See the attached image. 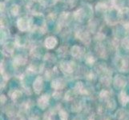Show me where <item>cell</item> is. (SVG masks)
I'll return each mask as SVG.
<instances>
[{"mask_svg": "<svg viewBox=\"0 0 129 120\" xmlns=\"http://www.w3.org/2000/svg\"><path fill=\"white\" fill-rule=\"evenodd\" d=\"M115 65L121 72H127L129 70V59L127 58H119L116 59Z\"/></svg>", "mask_w": 129, "mask_h": 120, "instance_id": "1", "label": "cell"}, {"mask_svg": "<svg viewBox=\"0 0 129 120\" xmlns=\"http://www.w3.org/2000/svg\"><path fill=\"white\" fill-rule=\"evenodd\" d=\"M49 101H50V97L48 95H43L39 98L37 101L38 106L41 110H45L47 106L49 105Z\"/></svg>", "mask_w": 129, "mask_h": 120, "instance_id": "3", "label": "cell"}, {"mask_svg": "<svg viewBox=\"0 0 129 120\" xmlns=\"http://www.w3.org/2000/svg\"><path fill=\"white\" fill-rule=\"evenodd\" d=\"M124 28H125V30H127V32H129V23H126L125 25H124Z\"/></svg>", "mask_w": 129, "mask_h": 120, "instance_id": "38", "label": "cell"}, {"mask_svg": "<svg viewBox=\"0 0 129 120\" xmlns=\"http://www.w3.org/2000/svg\"><path fill=\"white\" fill-rule=\"evenodd\" d=\"M60 69L65 74H71L75 69V63L74 62H62L60 63Z\"/></svg>", "mask_w": 129, "mask_h": 120, "instance_id": "2", "label": "cell"}, {"mask_svg": "<svg viewBox=\"0 0 129 120\" xmlns=\"http://www.w3.org/2000/svg\"><path fill=\"white\" fill-rule=\"evenodd\" d=\"M43 88V81L42 77L39 76L35 79V81L33 83V89L34 91L36 93V94H39Z\"/></svg>", "mask_w": 129, "mask_h": 120, "instance_id": "5", "label": "cell"}, {"mask_svg": "<svg viewBox=\"0 0 129 120\" xmlns=\"http://www.w3.org/2000/svg\"><path fill=\"white\" fill-rule=\"evenodd\" d=\"M115 115H116V118L119 120H125L126 118H127L129 117L128 116V113L123 109L118 110L117 112L115 113Z\"/></svg>", "mask_w": 129, "mask_h": 120, "instance_id": "15", "label": "cell"}, {"mask_svg": "<svg viewBox=\"0 0 129 120\" xmlns=\"http://www.w3.org/2000/svg\"><path fill=\"white\" fill-rule=\"evenodd\" d=\"M26 70H27V72L30 74H35L37 71V68L35 65H30Z\"/></svg>", "mask_w": 129, "mask_h": 120, "instance_id": "30", "label": "cell"}, {"mask_svg": "<svg viewBox=\"0 0 129 120\" xmlns=\"http://www.w3.org/2000/svg\"><path fill=\"white\" fill-rule=\"evenodd\" d=\"M26 63V59H25L24 57L20 56V55L15 58L14 62H13L14 66H19L25 65Z\"/></svg>", "mask_w": 129, "mask_h": 120, "instance_id": "16", "label": "cell"}, {"mask_svg": "<svg viewBox=\"0 0 129 120\" xmlns=\"http://www.w3.org/2000/svg\"><path fill=\"white\" fill-rule=\"evenodd\" d=\"M61 95H62V92L59 91H56L54 94H53V97H54L55 99H59L61 98Z\"/></svg>", "mask_w": 129, "mask_h": 120, "instance_id": "33", "label": "cell"}, {"mask_svg": "<svg viewBox=\"0 0 129 120\" xmlns=\"http://www.w3.org/2000/svg\"><path fill=\"white\" fill-rule=\"evenodd\" d=\"M83 55V50L80 47L74 46L72 48V55L75 58H80Z\"/></svg>", "mask_w": 129, "mask_h": 120, "instance_id": "14", "label": "cell"}, {"mask_svg": "<svg viewBox=\"0 0 129 120\" xmlns=\"http://www.w3.org/2000/svg\"><path fill=\"white\" fill-rule=\"evenodd\" d=\"M85 15H86V11L83 8H80V9H79V10H77L76 11H75L74 13V18L76 20H79V21H81L83 20V19L84 17H85Z\"/></svg>", "mask_w": 129, "mask_h": 120, "instance_id": "13", "label": "cell"}, {"mask_svg": "<svg viewBox=\"0 0 129 120\" xmlns=\"http://www.w3.org/2000/svg\"><path fill=\"white\" fill-rule=\"evenodd\" d=\"M88 120H102V118L100 116V114H95L90 116Z\"/></svg>", "mask_w": 129, "mask_h": 120, "instance_id": "31", "label": "cell"}, {"mask_svg": "<svg viewBox=\"0 0 129 120\" xmlns=\"http://www.w3.org/2000/svg\"><path fill=\"white\" fill-rule=\"evenodd\" d=\"M45 75H46V78H47V80L50 79V78H51V76H52V72H51V70H47V71H46V73H45Z\"/></svg>", "mask_w": 129, "mask_h": 120, "instance_id": "34", "label": "cell"}, {"mask_svg": "<svg viewBox=\"0 0 129 120\" xmlns=\"http://www.w3.org/2000/svg\"><path fill=\"white\" fill-rule=\"evenodd\" d=\"M110 95H111L110 91H106V90H103L100 93V98L102 100H107V99H109Z\"/></svg>", "mask_w": 129, "mask_h": 120, "instance_id": "23", "label": "cell"}, {"mask_svg": "<svg viewBox=\"0 0 129 120\" xmlns=\"http://www.w3.org/2000/svg\"><path fill=\"white\" fill-rule=\"evenodd\" d=\"M54 113L49 110L47 113L44 114V120H53V116H54Z\"/></svg>", "mask_w": 129, "mask_h": 120, "instance_id": "28", "label": "cell"}, {"mask_svg": "<svg viewBox=\"0 0 129 120\" xmlns=\"http://www.w3.org/2000/svg\"><path fill=\"white\" fill-rule=\"evenodd\" d=\"M85 61H86L87 64H88V65H93V64L95 63V58L93 57L92 55H88L86 57Z\"/></svg>", "mask_w": 129, "mask_h": 120, "instance_id": "26", "label": "cell"}, {"mask_svg": "<svg viewBox=\"0 0 129 120\" xmlns=\"http://www.w3.org/2000/svg\"><path fill=\"white\" fill-rule=\"evenodd\" d=\"M106 106L107 108L109 109V110H114L115 109V107H116V103H115V99H109L108 100V102H107V104H106Z\"/></svg>", "mask_w": 129, "mask_h": 120, "instance_id": "22", "label": "cell"}, {"mask_svg": "<svg viewBox=\"0 0 129 120\" xmlns=\"http://www.w3.org/2000/svg\"><path fill=\"white\" fill-rule=\"evenodd\" d=\"M93 78H94V74H93L92 73H90L87 75V78L88 79H92Z\"/></svg>", "mask_w": 129, "mask_h": 120, "instance_id": "37", "label": "cell"}, {"mask_svg": "<svg viewBox=\"0 0 129 120\" xmlns=\"http://www.w3.org/2000/svg\"><path fill=\"white\" fill-rule=\"evenodd\" d=\"M122 46L125 50H129V38H123L122 42Z\"/></svg>", "mask_w": 129, "mask_h": 120, "instance_id": "29", "label": "cell"}, {"mask_svg": "<svg viewBox=\"0 0 129 120\" xmlns=\"http://www.w3.org/2000/svg\"><path fill=\"white\" fill-rule=\"evenodd\" d=\"M17 25L20 30L25 31L30 27V21H28L27 19H25V18H21V19L18 20Z\"/></svg>", "mask_w": 129, "mask_h": 120, "instance_id": "6", "label": "cell"}, {"mask_svg": "<svg viewBox=\"0 0 129 120\" xmlns=\"http://www.w3.org/2000/svg\"><path fill=\"white\" fill-rule=\"evenodd\" d=\"M74 90L75 91L76 93H79V94H80V95H87L88 94L87 90H86V88L84 87V85L82 82H79L75 84Z\"/></svg>", "mask_w": 129, "mask_h": 120, "instance_id": "9", "label": "cell"}, {"mask_svg": "<svg viewBox=\"0 0 129 120\" xmlns=\"http://www.w3.org/2000/svg\"><path fill=\"white\" fill-rule=\"evenodd\" d=\"M57 45V39L55 37H48L45 40V46L48 49L54 48Z\"/></svg>", "mask_w": 129, "mask_h": 120, "instance_id": "12", "label": "cell"}, {"mask_svg": "<svg viewBox=\"0 0 129 120\" xmlns=\"http://www.w3.org/2000/svg\"><path fill=\"white\" fill-rule=\"evenodd\" d=\"M14 47H15L14 44L11 43H9L6 44V45L3 47V53L7 56H10V55H12L13 51H14Z\"/></svg>", "mask_w": 129, "mask_h": 120, "instance_id": "10", "label": "cell"}, {"mask_svg": "<svg viewBox=\"0 0 129 120\" xmlns=\"http://www.w3.org/2000/svg\"><path fill=\"white\" fill-rule=\"evenodd\" d=\"M76 36L79 38L81 41L85 43V44H89L91 41L90 36H89V34L87 31H83V30H79L76 32Z\"/></svg>", "mask_w": 129, "mask_h": 120, "instance_id": "8", "label": "cell"}, {"mask_svg": "<svg viewBox=\"0 0 129 120\" xmlns=\"http://www.w3.org/2000/svg\"><path fill=\"white\" fill-rule=\"evenodd\" d=\"M10 96L12 100L15 101L22 96V91L19 90H14L10 93Z\"/></svg>", "mask_w": 129, "mask_h": 120, "instance_id": "20", "label": "cell"}, {"mask_svg": "<svg viewBox=\"0 0 129 120\" xmlns=\"http://www.w3.org/2000/svg\"><path fill=\"white\" fill-rule=\"evenodd\" d=\"M7 97L4 95H1V104H4L7 102Z\"/></svg>", "mask_w": 129, "mask_h": 120, "instance_id": "36", "label": "cell"}, {"mask_svg": "<svg viewBox=\"0 0 129 120\" xmlns=\"http://www.w3.org/2000/svg\"><path fill=\"white\" fill-rule=\"evenodd\" d=\"M4 10V3H1V11Z\"/></svg>", "mask_w": 129, "mask_h": 120, "instance_id": "39", "label": "cell"}, {"mask_svg": "<svg viewBox=\"0 0 129 120\" xmlns=\"http://www.w3.org/2000/svg\"><path fill=\"white\" fill-rule=\"evenodd\" d=\"M82 110V103L79 101H75L72 105V110L73 112H79Z\"/></svg>", "mask_w": 129, "mask_h": 120, "instance_id": "18", "label": "cell"}, {"mask_svg": "<svg viewBox=\"0 0 129 120\" xmlns=\"http://www.w3.org/2000/svg\"><path fill=\"white\" fill-rule=\"evenodd\" d=\"M95 50H96L97 55H99L100 58H102V59H105V58L107 57V52H106V50H105L104 46H102V45L97 46Z\"/></svg>", "mask_w": 129, "mask_h": 120, "instance_id": "17", "label": "cell"}, {"mask_svg": "<svg viewBox=\"0 0 129 120\" xmlns=\"http://www.w3.org/2000/svg\"><path fill=\"white\" fill-rule=\"evenodd\" d=\"M29 120H40V118H39V117L38 116V115L33 114L32 116L29 117Z\"/></svg>", "mask_w": 129, "mask_h": 120, "instance_id": "35", "label": "cell"}, {"mask_svg": "<svg viewBox=\"0 0 129 120\" xmlns=\"http://www.w3.org/2000/svg\"><path fill=\"white\" fill-rule=\"evenodd\" d=\"M75 95H76V92H75V90H70L68 91H67V93L65 94V97L64 99L67 101H72V99H75Z\"/></svg>", "mask_w": 129, "mask_h": 120, "instance_id": "19", "label": "cell"}, {"mask_svg": "<svg viewBox=\"0 0 129 120\" xmlns=\"http://www.w3.org/2000/svg\"><path fill=\"white\" fill-rule=\"evenodd\" d=\"M127 84V80L122 75H116L114 78V86L115 88L118 89H122L126 86Z\"/></svg>", "mask_w": 129, "mask_h": 120, "instance_id": "4", "label": "cell"}, {"mask_svg": "<svg viewBox=\"0 0 129 120\" xmlns=\"http://www.w3.org/2000/svg\"><path fill=\"white\" fill-rule=\"evenodd\" d=\"M66 86V83L63 78H55L51 83V87L56 91L63 89Z\"/></svg>", "mask_w": 129, "mask_h": 120, "instance_id": "7", "label": "cell"}, {"mask_svg": "<svg viewBox=\"0 0 129 120\" xmlns=\"http://www.w3.org/2000/svg\"><path fill=\"white\" fill-rule=\"evenodd\" d=\"M107 9H108V7L104 3H100L96 5V10L100 12H104L107 11Z\"/></svg>", "mask_w": 129, "mask_h": 120, "instance_id": "25", "label": "cell"}, {"mask_svg": "<svg viewBox=\"0 0 129 120\" xmlns=\"http://www.w3.org/2000/svg\"><path fill=\"white\" fill-rule=\"evenodd\" d=\"M59 117L60 120H68V113L63 109H60L59 110Z\"/></svg>", "mask_w": 129, "mask_h": 120, "instance_id": "24", "label": "cell"}, {"mask_svg": "<svg viewBox=\"0 0 129 120\" xmlns=\"http://www.w3.org/2000/svg\"><path fill=\"white\" fill-rule=\"evenodd\" d=\"M11 12L13 15H17L19 12V7L18 5L12 6V7L11 8Z\"/></svg>", "mask_w": 129, "mask_h": 120, "instance_id": "27", "label": "cell"}, {"mask_svg": "<svg viewBox=\"0 0 129 120\" xmlns=\"http://www.w3.org/2000/svg\"><path fill=\"white\" fill-rule=\"evenodd\" d=\"M119 103L122 106H126L129 103V95L126 94L125 91H121L119 95Z\"/></svg>", "mask_w": 129, "mask_h": 120, "instance_id": "11", "label": "cell"}, {"mask_svg": "<svg viewBox=\"0 0 129 120\" xmlns=\"http://www.w3.org/2000/svg\"><path fill=\"white\" fill-rule=\"evenodd\" d=\"M125 120H129V117H128V118H126V119H125Z\"/></svg>", "mask_w": 129, "mask_h": 120, "instance_id": "40", "label": "cell"}, {"mask_svg": "<svg viewBox=\"0 0 129 120\" xmlns=\"http://www.w3.org/2000/svg\"><path fill=\"white\" fill-rule=\"evenodd\" d=\"M32 106H33V103L30 100L26 101L23 104H22L21 110H23V111H27L28 110H30V108L32 107Z\"/></svg>", "mask_w": 129, "mask_h": 120, "instance_id": "21", "label": "cell"}, {"mask_svg": "<svg viewBox=\"0 0 129 120\" xmlns=\"http://www.w3.org/2000/svg\"><path fill=\"white\" fill-rule=\"evenodd\" d=\"M8 24V22L5 17H2L1 18V27H5Z\"/></svg>", "mask_w": 129, "mask_h": 120, "instance_id": "32", "label": "cell"}]
</instances>
